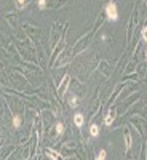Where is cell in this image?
<instances>
[{
  "mask_svg": "<svg viewBox=\"0 0 147 160\" xmlns=\"http://www.w3.org/2000/svg\"><path fill=\"white\" fill-rule=\"evenodd\" d=\"M146 59H147V51H146Z\"/></svg>",
  "mask_w": 147,
  "mask_h": 160,
  "instance_id": "9a60e30c",
  "label": "cell"
},
{
  "mask_svg": "<svg viewBox=\"0 0 147 160\" xmlns=\"http://www.w3.org/2000/svg\"><path fill=\"white\" fill-rule=\"evenodd\" d=\"M16 7L19 8V10L26 8V0H16Z\"/></svg>",
  "mask_w": 147,
  "mask_h": 160,
  "instance_id": "8fae6325",
  "label": "cell"
},
{
  "mask_svg": "<svg viewBox=\"0 0 147 160\" xmlns=\"http://www.w3.org/2000/svg\"><path fill=\"white\" fill-rule=\"evenodd\" d=\"M130 149H131V135L126 133V151H130Z\"/></svg>",
  "mask_w": 147,
  "mask_h": 160,
  "instance_id": "4fadbf2b",
  "label": "cell"
},
{
  "mask_svg": "<svg viewBox=\"0 0 147 160\" xmlns=\"http://www.w3.org/2000/svg\"><path fill=\"white\" fill-rule=\"evenodd\" d=\"M77 101H78V98H77L75 95H74V96H70V98H69V104L72 106V107H75V106H77Z\"/></svg>",
  "mask_w": 147,
  "mask_h": 160,
  "instance_id": "30bf717a",
  "label": "cell"
},
{
  "mask_svg": "<svg viewBox=\"0 0 147 160\" xmlns=\"http://www.w3.org/2000/svg\"><path fill=\"white\" fill-rule=\"evenodd\" d=\"M56 133H58V135H62V133H64V123L58 122V123H56Z\"/></svg>",
  "mask_w": 147,
  "mask_h": 160,
  "instance_id": "9c48e42d",
  "label": "cell"
},
{
  "mask_svg": "<svg viewBox=\"0 0 147 160\" xmlns=\"http://www.w3.org/2000/svg\"><path fill=\"white\" fill-rule=\"evenodd\" d=\"M83 122H85V119H83V114L77 112V114L74 115V123H75V127H77V128H82L83 127Z\"/></svg>",
  "mask_w": 147,
  "mask_h": 160,
  "instance_id": "7a4b0ae2",
  "label": "cell"
},
{
  "mask_svg": "<svg viewBox=\"0 0 147 160\" xmlns=\"http://www.w3.org/2000/svg\"><path fill=\"white\" fill-rule=\"evenodd\" d=\"M67 85H69V75H66V77H64V83H62V87H59V93H61V95L66 91Z\"/></svg>",
  "mask_w": 147,
  "mask_h": 160,
  "instance_id": "8992f818",
  "label": "cell"
},
{
  "mask_svg": "<svg viewBox=\"0 0 147 160\" xmlns=\"http://www.w3.org/2000/svg\"><path fill=\"white\" fill-rule=\"evenodd\" d=\"M146 5H147V0H146Z\"/></svg>",
  "mask_w": 147,
  "mask_h": 160,
  "instance_id": "2e32d148",
  "label": "cell"
},
{
  "mask_svg": "<svg viewBox=\"0 0 147 160\" xmlns=\"http://www.w3.org/2000/svg\"><path fill=\"white\" fill-rule=\"evenodd\" d=\"M90 135H91V138H98L99 136V127L96 123L90 125Z\"/></svg>",
  "mask_w": 147,
  "mask_h": 160,
  "instance_id": "277c9868",
  "label": "cell"
},
{
  "mask_svg": "<svg viewBox=\"0 0 147 160\" xmlns=\"http://www.w3.org/2000/svg\"><path fill=\"white\" fill-rule=\"evenodd\" d=\"M112 122H114V114H112V112H107V115L104 117V125H106V127H110Z\"/></svg>",
  "mask_w": 147,
  "mask_h": 160,
  "instance_id": "5b68a950",
  "label": "cell"
},
{
  "mask_svg": "<svg viewBox=\"0 0 147 160\" xmlns=\"http://www.w3.org/2000/svg\"><path fill=\"white\" fill-rule=\"evenodd\" d=\"M37 5H38V8H40V10H45V8H46V0H38V2H37Z\"/></svg>",
  "mask_w": 147,
  "mask_h": 160,
  "instance_id": "7c38bea8",
  "label": "cell"
},
{
  "mask_svg": "<svg viewBox=\"0 0 147 160\" xmlns=\"http://www.w3.org/2000/svg\"><path fill=\"white\" fill-rule=\"evenodd\" d=\"M106 16H107V19L112 21V23L119 21V8H117V5L114 2H109L106 5Z\"/></svg>",
  "mask_w": 147,
  "mask_h": 160,
  "instance_id": "6da1fadb",
  "label": "cell"
},
{
  "mask_svg": "<svg viewBox=\"0 0 147 160\" xmlns=\"http://www.w3.org/2000/svg\"><path fill=\"white\" fill-rule=\"evenodd\" d=\"M13 127H15V128H19L21 127V117L19 115L13 117Z\"/></svg>",
  "mask_w": 147,
  "mask_h": 160,
  "instance_id": "52a82bcc",
  "label": "cell"
},
{
  "mask_svg": "<svg viewBox=\"0 0 147 160\" xmlns=\"http://www.w3.org/2000/svg\"><path fill=\"white\" fill-rule=\"evenodd\" d=\"M46 155H48L51 160H64V157H61L58 152L51 151V149H46Z\"/></svg>",
  "mask_w": 147,
  "mask_h": 160,
  "instance_id": "3957f363",
  "label": "cell"
},
{
  "mask_svg": "<svg viewBox=\"0 0 147 160\" xmlns=\"http://www.w3.org/2000/svg\"><path fill=\"white\" fill-rule=\"evenodd\" d=\"M141 37H142V39L147 42V26H146V27H142V32H141Z\"/></svg>",
  "mask_w": 147,
  "mask_h": 160,
  "instance_id": "5bb4252c",
  "label": "cell"
},
{
  "mask_svg": "<svg viewBox=\"0 0 147 160\" xmlns=\"http://www.w3.org/2000/svg\"><path fill=\"white\" fill-rule=\"evenodd\" d=\"M106 155H107V152L104 151V149H101V151H99V154L96 155V159H94V160H106Z\"/></svg>",
  "mask_w": 147,
  "mask_h": 160,
  "instance_id": "ba28073f",
  "label": "cell"
}]
</instances>
